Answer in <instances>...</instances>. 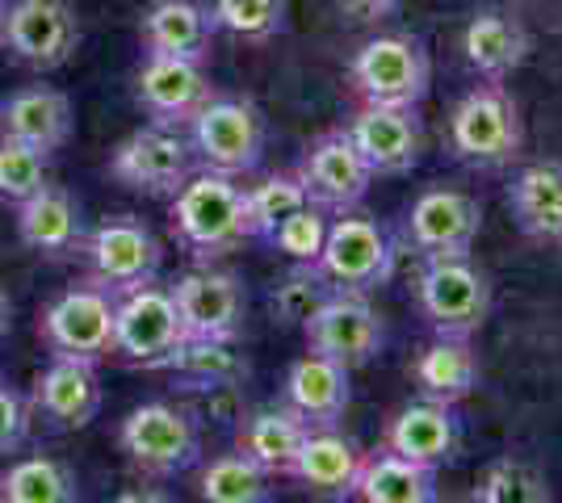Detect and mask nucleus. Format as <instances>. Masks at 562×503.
Returning a JSON list of instances; mask_svg holds the SVG:
<instances>
[{"label":"nucleus","instance_id":"nucleus-24","mask_svg":"<svg viewBox=\"0 0 562 503\" xmlns=\"http://www.w3.org/2000/svg\"><path fill=\"white\" fill-rule=\"evenodd\" d=\"M281 403L290 411H299L311 428H336L340 415L352 403L349 369L319 357V353H306V357H299L285 369Z\"/></svg>","mask_w":562,"mask_h":503},{"label":"nucleus","instance_id":"nucleus-40","mask_svg":"<svg viewBox=\"0 0 562 503\" xmlns=\"http://www.w3.org/2000/svg\"><path fill=\"white\" fill-rule=\"evenodd\" d=\"M30 428H34L30 399L13 382L0 378V457L18 454L25 441H30Z\"/></svg>","mask_w":562,"mask_h":503},{"label":"nucleus","instance_id":"nucleus-6","mask_svg":"<svg viewBox=\"0 0 562 503\" xmlns=\"http://www.w3.org/2000/svg\"><path fill=\"white\" fill-rule=\"evenodd\" d=\"M416 302L432 335H474L492 315V277L470 256L424 261Z\"/></svg>","mask_w":562,"mask_h":503},{"label":"nucleus","instance_id":"nucleus-46","mask_svg":"<svg viewBox=\"0 0 562 503\" xmlns=\"http://www.w3.org/2000/svg\"><path fill=\"white\" fill-rule=\"evenodd\" d=\"M559 243H562V240H559Z\"/></svg>","mask_w":562,"mask_h":503},{"label":"nucleus","instance_id":"nucleus-14","mask_svg":"<svg viewBox=\"0 0 562 503\" xmlns=\"http://www.w3.org/2000/svg\"><path fill=\"white\" fill-rule=\"evenodd\" d=\"M186 340H239L248 323V286L232 268L198 264L172 282Z\"/></svg>","mask_w":562,"mask_h":503},{"label":"nucleus","instance_id":"nucleus-5","mask_svg":"<svg viewBox=\"0 0 562 503\" xmlns=\"http://www.w3.org/2000/svg\"><path fill=\"white\" fill-rule=\"evenodd\" d=\"M352 93L366 105H403L420 110L432 89V59L416 34H374L349 64Z\"/></svg>","mask_w":562,"mask_h":503},{"label":"nucleus","instance_id":"nucleus-44","mask_svg":"<svg viewBox=\"0 0 562 503\" xmlns=\"http://www.w3.org/2000/svg\"><path fill=\"white\" fill-rule=\"evenodd\" d=\"M4 4H9V0H0V9H4Z\"/></svg>","mask_w":562,"mask_h":503},{"label":"nucleus","instance_id":"nucleus-15","mask_svg":"<svg viewBox=\"0 0 562 503\" xmlns=\"http://www.w3.org/2000/svg\"><path fill=\"white\" fill-rule=\"evenodd\" d=\"M294 176L303 181V193L311 206L328 210V215H349L361 210V202L370 197L374 172L357 156V147L345 130H328L303 151V160L294 168Z\"/></svg>","mask_w":562,"mask_h":503},{"label":"nucleus","instance_id":"nucleus-42","mask_svg":"<svg viewBox=\"0 0 562 503\" xmlns=\"http://www.w3.org/2000/svg\"><path fill=\"white\" fill-rule=\"evenodd\" d=\"M114 503H177V495L168 487H156V482H139V487L117 491Z\"/></svg>","mask_w":562,"mask_h":503},{"label":"nucleus","instance_id":"nucleus-33","mask_svg":"<svg viewBox=\"0 0 562 503\" xmlns=\"http://www.w3.org/2000/svg\"><path fill=\"white\" fill-rule=\"evenodd\" d=\"M198 500L202 503H273V475H265L252 457L239 449L214 454L198 470Z\"/></svg>","mask_w":562,"mask_h":503},{"label":"nucleus","instance_id":"nucleus-28","mask_svg":"<svg viewBox=\"0 0 562 503\" xmlns=\"http://www.w3.org/2000/svg\"><path fill=\"white\" fill-rule=\"evenodd\" d=\"M306 432H311V424H306L299 411L285 408V403H278V408H257L239 420L235 449L244 457H252L265 475L290 479V466H294V457L303 449Z\"/></svg>","mask_w":562,"mask_h":503},{"label":"nucleus","instance_id":"nucleus-17","mask_svg":"<svg viewBox=\"0 0 562 503\" xmlns=\"http://www.w3.org/2000/svg\"><path fill=\"white\" fill-rule=\"evenodd\" d=\"M345 135L352 139L357 156L378 176H403L420 164L424 156V118L420 110L403 105H361L349 118Z\"/></svg>","mask_w":562,"mask_h":503},{"label":"nucleus","instance_id":"nucleus-38","mask_svg":"<svg viewBox=\"0 0 562 503\" xmlns=\"http://www.w3.org/2000/svg\"><path fill=\"white\" fill-rule=\"evenodd\" d=\"M328 222H331L328 210H319V206L306 202L303 210H294L265 243L290 264H315L319 252H324V240H328Z\"/></svg>","mask_w":562,"mask_h":503},{"label":"nucleus","instance_id":"nucleus-27","mask_svg":"<svg viewBox=\"0 0 562 503\" xmlns=\"http://www.w3.org/2000/svg\"><path fill=\"white\" fill-rule=\"evenodd\" d=\"M479 378H483V365L467 335H432L412 361V382L420 390V399L449 403V408L470 399L479 390Z\"/></svg>","mask_w":562,"mask_h":503},{"label":"nucleus","instance_id":"nucleus-25","mask_svg":"<svg viewBox=\"0 0 562 503\" xmlns=\"http://www.w3.org/2000/svg\"><path fill=\"white\" fill-rule=\"evenodd\" d=\"M218 25L211 18V4L202 0H151L139 22V38L147 55H172L206 64Z\"/></svg>","mask_w":562,"mask_h":503},{"label":"nucleus","instance_id":"nucleus-37","mask_svg":"<svg viewBox=\"0 0 562 503\" xmlns=\"http://www.w3.org/2000/svg\"><path fill=\"white\" fill-rule=\"evenodd\" d=\"M50 185V151L0 139V202L18 206Z\"/></svg>","mask_w":562,"mask_h":503},{"label":"nucleus","instance_id":"nucleus-45","mask_svg":"<svg viewBox=\"0 0 562 503\" xmlns=\"http://www.w3.org/2000/svg\"><path fill=\"white\" fill-rule=\"evenodd\" d=\"M458 503H474V500H458Z\"/></svg>","mask_w":562,"mask_h":503},{"label":"nucleus","instance_id":"nucleus-3","mask_svg":"<svg viewBox=\"0 0 562 503\" xmlns=\"http://www.w3.org/2000/svg\"><path fill=\"white\" fill-rule=\"evenodd\" d=\"M117 449L143 479H177L202 461V428L189 408L151 399L122 415Z\"/></svg>","mask_w":562,"mask_h":503},{"label":"nucleus","instance_id":"nucleus-26","mask_svg":"<svg viewBox=\"0 0 562 503\" xmlns=\"http://www.w3.org/2000/svg\"><path fill=\"white\" fill-rule=\"evenodd\" d=\"M361 445L336 428H311L303 449L290 466V479L303 482L311 495L324 500H352V482L361 475Z\"/></svg>","mask_w":562,"mask_h":503},{"label":"nucleus","instance_id":"nucleus-21","mask_svg":"<svg viewBox=\"0 0 562 503\" xmlns=\"http://www.w3.org/2000/svg\"><path fill=\"white\" fill-rule=\"evenodd\" d=\"M85 215L80 202L64 185H47L18 202V240L43 261H76L85 248Z\"/></svg>","mask_w":562,"mask_h":503},{"label":"nucleus","instance_id":"nucleus-30","mask_svg":"<svg viewBox=\"0 0 562 503\" xmlns=\"http://www.w3.org/2000/svg\"><path fill=\"white\" fill-rule=\"evenodd\" d=\"M357 503H437V470L416 466L407 457L378 449L366 454L361 475L352 482Z\"/></svg>","mask_w":562,"mask_h":503},{"label":"nucleus","instance_id":"nucleus-23","mask_svg":"<svg viewBox=\"0 0 562 503\" xmlns=\"http://www.w3.org/2000/svg\"><path fill=\"white\" fill-rule=\"evenodd\" d=\"M71 96L50 84H30L0 101V139L38 147L50 156L71 139Z\"/></svg>","mask_w":562,"mask_h":503},{"label":"nucleus","instance_id":"nucleus-13","mask_svg":"<svg viewBox=\"0 0 562 503\" xmlns=\"http://www.w3.org/2000/svg\"><path fill=\"white\" fill-rule=\"evenodd\" d=\"M193 147L186 130L147 122L135 135H126L110 156V176L117 185L147 197H172L193 176Z\"/></svg>","mask_w":562,"mask_h":503},{"label":"nucleus","instance_id":"nucleus-10","mask_svg":"<svg viewBox=\"0 0 562 503\" xmlns=\"http://www.w3.org/2000/svg\"><path fill=\"white\" fill-rule=\"evenodd\" d=\"M306 353L336 361L345 369H361L386 348V323L374 311L370 294H349V289H331L328 298L306 315L303 323Z\"/></svg>","mask_w":562,"mask_h":503},{"label":"nucleus","instance_id":"nucleus-9","mask_svg":"<svg viewBox=\"0 0 562 503\" xmlns=\"http://www.w3.org/2000/svg\"><path fill=\"white\" fill-rule=\"evenodd\" d=\"M315 268L328 277L331 289L374 294L395 273V243L374 215L349 210L328 222V240H324Z\"/></svg>","mask_w":562,"mask_h":503},{"label":"nucleus","instance_id":"nucleus-41","mask_svg":"<svg viewBox=\"0 0 562 503\" xmlns=\"http://www.w3.org/2000/svg\"><path fill=\"white\" fill-rule=\"evenodd\" d=\"M336 4L345 9V18H352V22L374 25V22H386V18H395L403 0H336Z\"/></svg>","mask_w":562,"mask_h":503},{"label":"nucleus","instance_id":"nucleus-20","mask_svg":"<svg viewBox=\"0 0 562 503\" xmlns=\"http://www.w3.org/2000/svg\"><path fill=\"white\" fill-rule=\"evenodd\" d=\"M382 449L407 457L416 466H428V470H441L462 449V415H458V408L432 403V399L407 403L391 415Z\"/></svg>","mask_w":562,"mask_h":503},{"label":"nucleus","instance_id":"nucleus-36","mask_svg":"<svg viewBox=\"0 0 562 503\" xmlns=\"http://www.w3.org/2000/svg\"><path fill=\"white\" fill-rule=\"evenodd\" d=\"M211 18L244 43H273L285 30V0H214Z\"/></svg>","mask_w":562,"mask_h":503},{"label":"nucleus","instance_id":"nucleus-8","mask_svg":"<svg viewBox=\"0 0 562 503\" xmlns=\"http://www.w3.org/2000/svg\"><path fill=\"white\" fill-rule=\"evenodd\" d=\"M38 335L50 357L101 365L114 357V294L97 282H76L38 319Z\"/></svg>","mask_w":562,"mask_h":503},{"label":"nucleus","instance_id":"nucleus-7","mask_svg":"<svg viewBox=\"0 0 562 503\" xmlns=\"http://www.w3.org/2000/svg\"><path fill=\"white\" fill-rule=\"evenodd\" d=\"M85 268L89 282H97L110 294H126L147 282H160V264H165V243L156 240V231L135 215H117L97 222L85 236Z\"/></svg>","mask_w":562,"mask_h":503},{"label":"nucleus","instance_id":"nucleus-4","mask_svg":"<svg viewBox=\"0 0 562 503\" xmlns=\"http://www.w3.org/2000/svg\"><path fill=\"white\" fill-rule=\"evenodd\" d=\"M265 135H269L265 114H260L257 101H248V96L214 93L186 126V139L193 147V164L202 168V172L235 176V181L260 168Z\"/></svg>","mask_w":562,"mask_h":503},{"label":"nucleus","instance_id":"nucleus-43","mask_svg":"<svg viewBox=\"0 0 562 503\" xmlns=\"http://www.w3.org/2000/svg\"><path fill=\"white\" fill-rule=\"evenodd\" d=\"M9 328H13V298H9V289L0 286V340L9 335Z\"/></svg>","mask_w":562,"mask_h":503},{"label":"nucleus","instance_id":"nucleus-16","mask_svg":"<svg viewBox=\"0 0 562 503\" xmlns=\"http://www.w3.org/2000/svg\"><path fill=\"white\" fill-rule=\"evenodd\" d=\"M483 231V206L462 190H424L403 218V240L420 252L424 261L437 256H470V248Z\"/></svg>","mask_w":562,"mask_h":503},{"label":"nucleus","instance_id":"nucleus-35","mask_svg":"<svg viewBox=\"0 0 562 503\" xmlns=\"http://www.w3.org/2000/svg\"><path fill=\"white\" fill-rule=\"evenodd\" d=\"M474 503H550V479L525 457H495L479 475Z\"/></svg>","mask_w":562,"mask_h":503},{"label":"nucleus","instance_id":"nucleus-29","mask_svg":"<svg viewBox=\"0 0 562 503\" xmlns=\"http://www.w3.org/2000/svg\"><path fill=\"white\" fill-rule=\"evenodd\" d=\"M508 210L529 240H562V164L538 160L513 172Z\"/></svg>","mask_w":562,"mask_h":503},{"label":"nucleus","instance_id":"nucleus-11","mask_svg":"<svg viewBox=\"0 0 562 503\" xmlns=\"http://www.w3.org/2000/svg\"><path fill=\"white\" fill-rule=\"evenodd\" d=\"M0 47L22 68L55 72L80 47V18L68 0H9L0 9Z\"/></svg>","mask_w":562,"mask_h":503},{"label":"nucleus","instance_id":"nucleus-2","mask_svg":"<svg viewBox=\"0 0 562 503\" xmlns=\"http://www.w3.org/2000/svg\"><path fill=\"white\" fill-rule=\"evenodd\" d=\"M449 156L470 168H483V172L513 168L525 156V118H520L516 96L504 84L483 80L453 105Z\"/></svg>","mask_w":562,"mask_h":503},{"label":"nucleus","instance_id":"nucleus-1","mask_svg":"<svg viewBox=\"0 0 562 503\" xmlns=\"http://www.w3.org/2000/svg\"><path fill=\"white\" fill-rule=\"evenodd\" d=\"M172 240L198 264H211L248 240L244 222V185L218 172H193L181 190L168 197Z\"/></svg>","mask_w":562,"mask_h":503},{"label":"nucleus","instance_id":"nucleus-12","mask_svg":"<svg viewBox=\"0 0 562 503\" xmlns=\"http://www.w3.org/2000/svg\"><path fill=\"white\" fill-rule=\"evenodd\" d=\"M186 340L172 289L147 282L114 298V357L139 369H160L165 357Z\"/></svg>","mask_w":562,"mask_h":503},{"label":"nucleus","instance_id":"nucleus-22","mask_svg":"<svg viewBox=\"0 0 562 503\" xmlns=\"http://www.w3.org/2000/svg\"><path fill=\"white\" fill-rule=\"evenodd\" d=\"M462 50H467L470 72L504 84L516 68H525V59L533 50V34H529V25L520 22L513 9L487 4V9H479L467 22Z\"/></svg>","mask_w":562,"mask_h":503},{"label":"nucleus","instance_id":"nucleus-18","mask_svg":"<svg viewBox=\"0 0 562 503\" xmlns=\"http://www.w3.org/2000/svg\"><path fill=\"white\" fill-rule=\"evenodd\" d=\"M30 411L47 432H80L101 415V378L89 361L50 357L47 369L30 386Z\"/></svg>","mask_w":562,"mask_h":503},{"label":"nucleus","instance_id":"nucleus-19","mask_svg":"<svg viewBox=\"0 0 562 503\" xmlns=\"http://www.w3.org/2000/svg\"><path fill=\"white\" fill-rule=\"evenodd\" d=\"M214 96V84L202 64L172 59V55H143L135 72V101L147 110V118L160 126L186 130L193 114Z\"/></svg>","mask_w":562,"mask_h":503},{"label":"nucleus","instance_id":"nucleus-34","mask_svg":"<svg viewBox=\"0 0 562 503\" xmlns=\"http://www.w3.org/2000/svg\"><path fill=\"white\" fill-rule=\"evenodd\" d=\"M306 206L303 181L294 172H273L260 176L257 185H244V222H248V240H269L285 218Z\"/></svg>","mask_w":562,"mask_h":503},{"label":"nucleus","instance_id":"nucleus-32","mask_svg":"<svg viewBox=\"0 0 562 503\" xmlns=\"http://www.w3.org/2000/svg\"><path fill=\"white\" fill-rule=\"evenodd\" d=\"M0 503H80V482L68 461L25 454L0 470Z\"/></svg>","mask_w":562,"mask_h":503},{"label":"nucleus","instance_id":"nucleus-31","mask_svg":"<svg viewBox=\"0 0 562 503\" xmlns=\"http://www.w3.org/2000/svg\"><path fill=\"white\" fill-rule=\"evenodd\" d=\"M186 390H235L248 378V357L235 340H181L160 365Z\"/></svg>","mask_w":562,"mask_h":503},{"label":"nucleus","instance_id":"nucleus-39","mask_svg":"<svg viewBox=\"0 0 562 503\" xmlns=\"http://www.w3.org/2000/svg\"><path fill=\"white\" fill-rule=\"evenodd\" d=\"M328 294H331L328 277L315 264H294L290 277L281 286H273V311H278L281 323H303L306 315L315 311Z\"/></svg>","mask_w":562,"mask_h":503}]
</instances>
